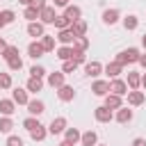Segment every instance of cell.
Masks as SVG:
<instances>
[{
  "instance_id": "6da1fadb",
  "label": "cell",
  "mask_w": 146,
  "mask_h": 146,
  "mask_svg": "<svg viewBox=\"0 0 146 146\" xmlns=\"http://www.w3.org/2000/svg\"><path fill=\"white\" fill-rule=\"evenodd\" d=\"M139 50L137 48H125V50H121L119 55H116V59L114 62H119L121 66H125V64H135V62H139Z\"/></svg>"
},
{
  "instance_id": "7a4b0ae2",
  "label": "cell",
  "mask_w": 146,
  "mask_h": 146,
  "mask_svg": "<svg viewBox=\"0 0 146 146\" xmlns=\"http://www.w3.org/2000/svg\"><path fill=\"white\" fill-rule=\"evenodd\" d=\"M94 116H96V121H98V123H110V121L114 119L112 110H110V107H105V105L96 107V110H94Z\"/></svg>"
},
{
  "instance_id": "3957f363",
  "label": "cell",
  "mask_w": 146,
  "mask_h": 146,
  "mask_svg": "<svg viewBox=\"0 0 146 146\" xmlns=\"http://www.w3.org/2000/svg\"><path fill=\"white\" fill-rule=\"evenodd\" d=\"M110 94L125 96V94H128V82H125V80H119V78H114V80L110 82Z\"/></svg>"
},
{
  "instance_id": "277c9868",
  "label": "cell",
  "mask_w": 146,
  "mask_h": 146,
  "mask_svg": "<svg viewBox=\"0 0 146 146\" xmlns=\"http://www.w3.org/2000/svg\"><path fill=\"white\" fill-rule=\"evenodd\" d=\"M64 130H66V119H64V116L52 119V121H50V125H48V132H50V135H62Z\"/></svg>"
},
{
  "instance_id": "5b68a950",
  "label": "cell",
  "mask_w": 146,
  "mask_h": 146,
  "mask_svg": "<svg viewBox=\"0 0 146 146\" xmlns=\"http://www.w3.org/2000/svg\"><path fill=\"white\" fill-rule=\"evenodd\" d=\"M39 18H41V23L43 25H55V18H57V14H55V7H43L41 11H39Z\"/></svg>"
},
{
  "instance_id": "8992f818",
  "label": "cell",
  "mask_w": 146,
  "mask_h": 146,
  "mask_svg": "<svg viewBox=\"0 0 146 146\" xmlns=\"http://www.w3.org/2000/svg\"><path fill=\"white\" fill-rule=\"evenodd\" d=\"M75 39H78V36L73 34V30H71V27H68V30H59V32H57V41H59L62 46H71Z\"/></svg>"
},
{
  "instance_id": "52a82bcc",
  "label": "cell",
  "mask_w": 146,
  "mask_h": 146,
  "mask_svg": "<svg viewBox=\"0 0 146 146\" xmlns=\"http://www.w3.org/2000/svg\"><path fill=\"white\" fill-rule=\"evenodd\" d=\"M84 73H87L89 78H98V75L103 73V64H100V62H87V64H84Z\"/></svg>"
},
{
  "instance_id": "ba28073f",
  "label": "cell",
  "mask_w": 146,
  "mask_h": 146,
  "mask_svg": "<svg viewBox=\"0 0 146 146\" xmlns=\"http://www.w3.org/2000/svg\"><path fill=\"white\" fill-rule=\"evenodd\" d=\"M64 75H66V73H62V71L48 73V84H50L52 89H59V87H64Z\"/></svg>"
},
{
  "instance_id": "9c48e42d",
  "label": "cell",
  "mask_w": 146,
  "mask_h": 146,
  "mask_svg": "<svg viewBox=\"0 0 146 146\" xmlns=\"http://www.w3.org/2000/svg\"><path fill=\"white\" fill-rule=\"evenodd\" d=\"M57 96H59V100L68 103V100H73V98H75V89H73L71 84H64V87H59V89H57Z\"/></svg>"
},
{
  "instance_id": "30bf717a",
  "label": "cell",
  "mask_w": 146,
  "mask_h": 146,
  "mask_svg": "<svg viewBox=\"0 0 146 146\" xmlns=\"http://www.w3.org/2000/svg\"><path fill=\"white\" fill-rule=\"evenodd\" d=\"M11 100H14L16 105H27V103H30V98H27V89H21V87L14 89V91H11Z\"/></svg>"
},
{
  "instance_id": "8fae6325",
  "label": "cell",
  "mask_w": 146,
  "mask_h": 146,
  "mask_svg": "<svg viewBox=\"0 0 146 146\" xmlns=\"http://www.w3.org/2000/svg\"><path fill=\"white\" fill-rule=\"evenodd\" d=\"M14 112H16V103L11 98H2L0 100V114L2 116H11Z\"/></svg>"
},
{
  "instance_id": "7c38bea8",
  "label": "cell",
  "mask_w": 146,
  "mask_h": 146,
  "mask_svg": "<svg viewBox=\"0 0 146 146\" xmlns=\"http://www.w3.org/2000/svg\"><path fill=\"white\" fill-rule=\"evenodd\" d=\"M43 46H41V41H32L30 46H27V55L32 57V59H39V57H43Z\"/></svg>"
},
{
  "instance_id": "4fadbf2b",
  "label": "cell",
  "mask_w": 146,
  "mask_h": 146,
  "mask_svg": "<svg viewBox=\"0 0 146 146\" xmlns=\"http://www.w3.org/2000/svg\"><path fill=\"white\" fill-rule=\"evenodd\" d=\"M91 91H94L96 96H107V94H110V82H105V80H96V82L91 84Z\"/></svg>"
},
{
  "instance_id": "5bb4252c",
  "label": "cell",
  "mask_w": 146,
  "mask_h": 146,
  "mask_svg": "<svg viewBox=\"0 0 146 146\" xmlns=\"http://www.w3.org/2000/svg\"><path fill=\"white\" fill-rule=\"evenodd\" d=\"M27 112H30L32 116H41V114L46 112L43 100H30V103H27Z\"/></svg>"
},
{
  "instance_id": "9a60e30c",
  "label": "cell",
  "mask_w": 146,
  "mask_h": 146,
  "mask_svg": "<svg viewBox=\"0 0 146 146\" xmlns=\"http://www.w3.org/2000/svg\"><path fill=\"white\" fill-rule=\"evenodd\" d=\"M64 16L71 21V25L75 23V21H80V16H82V9L80 7H75V5H68L66 7V11H64Z\"/></svg>"
},
{
  "instance_id": "2e32d148",
  "label": "cell",
  "mask_w": 146,
  "mask_h": 146,
  "mask_svg": "<svg viewBox=\"0 0 146 146\" xmlns=\"http://www.w3.org/2000/svg\"><path fill=\"white\" fill-rule=\"evenodd\" d=\"M27 34H30V36H34V39H41V36L46 34L43 23H36V21H34V23H30V25H27Z\"/></svg>"
},
{
  "instance_id": "e0dca14e",
  "label": "cell",
  "mask_w": 146,
  "mask_h": 146,
  "mask_svg": "<svg viewBox=\"0 0 146 146\" xmlns=\"http://www.w3.org/2000/svg\"><path fill=\"white\" fill-rule=\"evenodd\" d=\"M121 105H123L121 96H116V94H107V96H105V107H110V110H121Z\"/></svg>"
},
{
  "instance_id": "ac0fdd59",
  "label": "cell",
  "mask_w": 146,
  "mask_h": 146,
  "mask_svg": "<svg viewBox=\"0 0 146 146\" xmlns=\"http://www.w3.org/2000/svg\"><path fill=\"white\" fill-rule=\"evenodd\" d=\"M80 144H82V146H96V144H98V135H96L94 130H87V132H82Z\"/></svg>"
},
{
  "instance_id": "d6986e66",
  "label": "cell",
  "mask_w": 146,
  "mask_h": 146,
  "mask_svg": "<svg viewBox=\"0 0 146 146\" xmlns=\"http://www.w3.org/2000/svg\"><path fill=\"white\" fill-rule=\"evenodd\" d=\"M121 71H123V66H121L119 62H110V64L105 66V73H107L112 80H114V78H119V75H121Z\"/></svg>"
},
{
  "instance_id": "ffe728a7",
  "label": "cell",
  "mask_w": 146,
  "mask_h": 146,
  "mask_svg": "<svg viewBox=\"0 0 146 146\" xmlns=\"http://www.w3.org/2000/svg\"><path fill=\"white\" fill-rule=\"evenodd\" d=\"M25 89H27V91H32V94H36V91H41V89H43V80H41V78H32V75H30V80H27Z\"/></svg>"
},
{
  "instance_id": "44dd1931",
  "label": "cell",
  "mask_w": 146,
  "mask_h": 146,
  "mask_svg": "<svg viewBox=\"0 0 146 146\" xmlns=\"http://www.w3.org/2000/svg\"><path fill=\"white\" fill-rule=\"evenodd\" d=\"M80 137H82V132H80L78 128H66V130H64V139L71 141V144H78Z\"/></svg>"
},
{
  "instance_id": "7402d4cb",
  "label": "cell",
  "mask_w": 146,
  "mask_h": 146,
  "mask_svg": "<svg viewBox=\"0 0 146 146\" xmlns=\"http://www.w3.org/2000/svg\"><path fill=\"white\" fill-rule=\"evenodd\" d=\"M14 18H16V14H14L11 9H2V11H0V30L7 27L9 23H14Z\"/></svg>"
},
{
  "instance_id": "603a6c76",
  "label": "cell",
  "mask_w": 146,
  "mask_h": 146,
  "mask_svg": "<svg viewBox=\"0 0 146 146\" xmlns=\"http://www.w3.org/2000/svg\"><path fill=\"white\" fill-rule=\"evenodd\" d=\"M103 23H105V25L119 23V9H107V11L103 14Z\"/></svg>"
},
{
  "instance_id": "cb8c5ba5",
  "label": "cell",
  "mask_w": 146,
  "mask_h": 146,
  "mask_svg": "<svg viewBox=\"0 0 146 146\" xmlns=\"http://www.w3.org/2000/svg\"><path fill=\"white\" fill-rule=\"evenodd\" d=\"M128 87H130V91L139 89V87H141V75L135 73V71H130V73H128Z\"/></svg>"
},
{
  "instance_id": "d4e9b609",
  "label": "cell",
  "mask_w": 146,
  "mask_h": 146,
  "mask_svg": "<svg viewBox=\"0 0 146 146\" xmlns=\"http://www.w3.org/2000/svg\"><path fill=\"white\" fill-rule=\"evenodd\" d=\"M128 103L130 105H141L144 103V91H139V89H135V91H128Z\"/></svg>"
},
{
  "instance_id": "484cf974",
  "label": "cell",
  "mask_w": 146,
  "mask_h": 146,
  "mask_svg": "<svg viewBox=\"0 0 146 146\" xmlns=\"http://www.w3.org/2000/svg\"><path fill=\"white\" fill-rule=\"evenodd\" d=\"M119 123H130L132 121V110H128V107H121L119 112H116V116H114Z\"/></svg>"
},
{
  "instance_id": "4316f807",
  "label": "cell",
  "mask_w": 146,
  "mask_h": 146,
  "mask_svg": "<svg viewBox=\"0 0 146 146\" xmlns=\"http://www.w3.org/2000/svg\"><path fill=\"white\" fill-rule=\"evenodd\" d=\"M71 30H73V34H75V36H84V34H87V23L80 18V21H75V23L71 25Z\"/></svg>"
},
{
  "instance_id": "83f0119b",
  "label": "cell",
  "mask_w": 146,
  "mask_h": 146,
  "mask_svg": "<svg viewBox=\"0 0 146 146\" xmlns=\"http://www.w3.org/2000/svg\"><path fill=\"white\" fill-rule=\"evenodd\" d=\"M89 48V39L87 36H78L75 41H73V50H78V52H84Z\"/></svg>"
},
{
  "instance_id": "f1b7e54d",
  "label": "cell",
  "mask_w": 146,
  "mask_h": 146,
  "mask_svg": "<svg viewBox=\"0 0 146 146\" xmlns=\"http://www.w3.org/2000/svg\"><path fill=\"white\" fill-rule=\"evenodd\" d=\"M57 57H59L62 62H68V59L73 57V48H71V46H62V48H57Z\"/></svg>"
},
{
  "instance_id": "f546056e",
  "label": "cell",
  "mask_w": 146,
  "mask_h": 146,
  "mask_svg": "<svg viewBox=\"0 0 146 146\" xmlns=\"http://www.w3.org/2000/svg\"><path fill=\"white\" fill-rule=\"evenodd\" d=\"M46 135H48L46 125H39V128H34V130L30 132V137H32L34 141H43V139H46Z\"/></svg>"
},
{
  "instance_id": "4dcf8cb0",
  "label": "cell",
  "mask_w": 146,
  "mask_h": 146,
  "mask_svg": "<svg viewBox=\"0 0 146 146\" xmlns=\"http://www.w3.org/2000/svg\"><path fill=\"white\" fill-rule=\"evenodd\" d=\"M41 46H43V50H46V52L55 50V36H50V34H43V36H41Z\"/></svg>"
},
{
  "instance_id": "1f68e13d",
  "label": "cell",
  "mask_w": 146,
  "mask_h": 146,
  "mask_svg": "<svg viewBox=\"0 0 146 146\" xmlns=\"http://www.w3.org/2000/svg\"><path fill=\"white\" fill-rule=\"evenodd\" d=\"M137 25H139V18H137V16H125V18H123V27H125V30L132 32V30H137Z\"/></svg>"
},
{
  "instance_id": "d6a6232c",
  "label": "cell",
  "mask_w": 146,
  "mask_h": 146,
  "mask_svg": "<svg viewBox=\"0 0 146 146\" xmlns=\"http://www.w3.org/2000/svg\"><path fill=\"white\" fill-rule=\"evenodd\" d=\"M55 27H57V30H68V27H71V21L62 14V16H57V18H55Z\"/></svg>"
},
{
  "instance_id": "836d02e7",
  "label": "cell",
  "mask_w": 146,
  "mask_h": 146,
  "mask_svg": "<svg viewBox=\"0 0 146 146\" xmlns=\"http://www.w3.org/2000/svg\"><path fill=\"white\" fill-rule=\"evenodd\" d=\"M11 128H14V121H11L9 116H2V119H0V132H7V135H9Z\"/></svg>"
},
{
  "instance_id": "e575fe53",
  "label": "cell",
  "mask_w": 146,
  "mask_h": 146,
  "mask_svg": "<svg viewBox=\"0 0 146 146\" xmlns=\"http://www.w3.org/2000/svg\"><path fill=\"white\" fill-rule=\"evenodd\" d=\"M2 57H5V62H9V59L18 57V46H7V50L2 52Z\"/></svg>"
},
{
  "instance_id": "d590c367",
  "label": "cell",
  "mask_w": 146,
  "mask_h": 146,
  "mask_svg": "<svg viewBox=\"0 0 146 146\" xmlns=\"http://www.w3.org/2000/svg\"><path fill=\"white\" fill-rule=\"evenodd\" d=\"M30 23H34L36 18H39V9H34V7H25V14H23Z\"/></svg>"
},
{
  "instance_id": "8d00e7d4",
  "label": "cell",
  "mask_w": 146,
  "mask_h": 146,
  "mask_svg": "<svg viewBox=\"0 0 146 146\" xmlns=\"http://www.w3.org/2000/svg\"><path fill=\"white\" fill-rule=\"evenodd\" d=\"M23 125L27 128V132H32V130H34V128H39L41 123H39V119H34V116H27V119L23 121Z\"/></svg>"
},
{
  "instance_id": "74e56055",
  "label": "cell",
  "mask_w": 146,
  "mask_h": 146,
  "mask_svg": "<svg viewBox=\"0 0 146 146\" xmlns=\"http://www.w3.org/2000/svg\"><path fill=\"white\" fill-rule=\"evenodd\" d=\"M7 66H9V71H21L23 68V59L21 57H14V59L7 62Z\"/></svg>"
},
{
  "instance_id": "f35d334b",
  "label": "cell",
  "mask_w": 146,
  "mask_h": 146,
  "mask_svg": "<svg viewBox=\"0 0 146 146\" xmlns=\"http://www.w3.org/2000/svg\"><path fill=\"white\" fill-rule=\"evenodd\" d=\"M30 75H32V78H43V75H46V68L39 66V64H34V66L30 68Z\"/></svg>"
},
{
  "instance_id": "ab89813d",
  "label": "cell",
  "mask_w": 146,
  "mask_h": 146,
  "mask_svg": "<svg viewBox=\"0 0 146 146\" xmlns=\"http://www.w3.org/2000/svg\"><path fill=\"white\" fill-rule=\"evenodd\" d=\"M11 87V75L9 73H0V89H9Z\"/></svg>"
},
{
  "instance_id": "60d3db41",
  "label": "cell",
  "mask_w": 146,
  "mask_h": 146,
  "mask_svg": "<svg viewBox=\"0 0 146 146\" xmlns=\"http://www.w3.org/2000/svg\"><path fill=\"white\" fill-rule=\"evenodd\" d=\"M75 68H78V64H75L73 59H68V62H64V66H62V73H75Z\"/></svg>"
},
{
  "instance_id": "b9f144b4",
  "label": "cell",
  "mask_w": 146,
  "mask_h": 146,
  "mask_svg": "<svg viewBox=\"0 0 146 146\" xmlns=\"http://www.w3.org/2000/svg\"><path fill=\"white\" fill-rule=\"evenodd\" d=\"M7 146H23V139L18 135H9L7 137Z\"/></svg>"
},
{
  "instance_id": "7bdbcfd3",
  "label": "cell",
  "mask_w": 146,
  "mask_h": 146,
  "mask_svg": "<svg viewBox=\"0 0 146 146\" xmlns=\"http://www.w3.org/2000/svg\"><path fill=\"white\" fill-rule=\"evenodd\" d=\"M75 64H84L87 59H84V52H78V50H73V57H71Z\"/></svg>"
},
{
  "instance_id": "ee69618b",
  "label": "cell",
  "mask_w": 146,
  "mask_h": 146,
  "mask_svg": "<svg viewBox=\"0 0 146 146\" xmlns=\"http://www.w3.org/2000/svg\"><path fill=\"white\" fill-rule=\"evenodd\" d=\"M30 7H34V9H39V11H41V9H43V7H48V5H46V0H32V2H30Z\"/></svg>"
},
{
  "instance_id": "f6af8a7d",
  "label": "cell",
  "mask_w": 146,
  "mask_h": 146,
  "mask_svg": "<svg viewBox=\"0 0 146 146\" xmlns=\"http://www.w3.org/2000/svg\"><path fill=\"white\" fill-rule=\"evenodd\" d=\"M132 146H146V139L144 137H137V139H132Z\"/></svg>"
},
{
  "instance_id": "bcb514c9",
  "label": "cell",
  "mask_w": 146,
  "mask_h": 146,
  "mask_svg": "<svg viewBox=\"0 0 146 146\" xmlns=\"http://www.w3.org/2000/svg\"><path fill=\"white\" fill-rule=\"evenodd\" d=\"M7 46H9V43H7V41H5V39H2V36H0V55H2V52H5V50H7Z\"/></svg>"
},
{
  "instance_id": "7dc6e473",
  "label": "cell",
  "mask_w": 146,
  "mask_h": 146,
  "mask_svg": "<svg viewBox=\"0 0 146 146\" xmlns=\"http://www.w3.org/2000/svg\"><path fill=\"white\" fill-rule=\"evenodd\" d=\"M55 7H68V0H55Z\"/></svg>"
},
{
  "instance_id": "c3c4849f",
  "label": "cell",
  "mask_w": 146,
  "mask_h": 146,
  "mask_svg": "<svg viewBox=\"0 0 146 146\" xmlns=\"http://www.w3.org/2000/svg\"><path fill=\"white\" fill-rule=\"evenodd\" d=\"M139 64L146 68V52H144V55H139Z\"/></svg>"
},
{
  "instance_id": "681fc988",
  "label": "cell",
  "mask_w": 146,
  "mask_h": 146,
  "mask_svg": "<svg viewBox=\"0 0 146 146\" xmlns=\"http://www.w3.org/2000/svg\"><path fill=\"white\" fill-rule=\"evenodd\" d=\"M57 146H75V144H71V141H66V139H64V141H59Z\"/></svg>"
},
{
  "instance_id": "f907efd6",
  "label": "cell",
  "mask_w": 146,
  "mask_h": 146,
  "mask_svg": "<svg viewBox=\"0 0 146 146\" xmlns=\"http://www.w3.org/2000/svg\"><path fill=\"white\" fill-rule=\"evenodd\" d=\"M18 2H21V5H25V7H30V2H32V0H18Z\"/></svg>"
},
{
  "instance_id": "816d5d0a",
  "label": "cell",
  "mask_w": 146,
  "mask_h": 146,
  "mask_svg": "<svg viewBox=\"0 0 146 146\" xmlns=\"http://www.w3.org/2000/svg\"><path fill=\"white\" fill-rule=\"evenodd\" d=\"M141 87H144V89H146V73H144V75H141Z\"/></svg>"
},
{
  "instance_id": "f5cc1de1",
  "label": "cell",
  "mask_w": 146,
  "mask_h": 146,
  "mask_svg": "<svg viewBox=\"0 0 146 146\" xmlns=\"http://www.w3.org/2000/svg\"><path fill=\"white\" fill-rule=\"evenodd\" d=\"M141 46H144V48H146V34H144V36H141Z\"/></svg>"
},
{
  "instance_id": "db71d44e",
  "label": "cell",
  "mask_w": 146,
  "mask_h": 146,
  "mask_svg": "<svg viewBox=\"0 0 146 146\" xmlns=\"http://www.w3.org/2000/svg\"><path fill=\"white\" fill-rule=\"evenodd\" d=\"M96 146H103V144H96Z\"/></svg>"
}]
</instances>
